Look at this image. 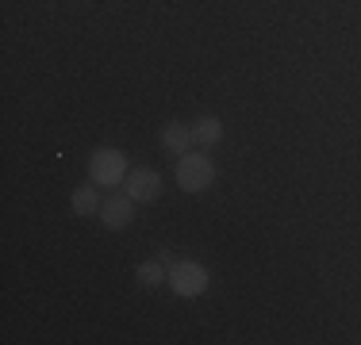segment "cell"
I'll return each instance as SVG.
<instances>
[{"mask_svg":"<svg viewBox=\"0 0 361 345\" xmlns=\"http://www.w3.org/2000/svg\"><path fill=\"white\" fill-rule=\"evenodd\" d=\"M216 180V165L208 153H180L177 158V184L185 192H204Z\"/></svg>","mask_w":361,"mask_h":345,"instance_id":"1","label":"cell"},{"mask_svg":"<svg viewBox=\"0 0 361 345\" xmlns=\"http://www.w3.org/2000/svg\"><path fill=\"white\" fill-rule=\"evenodd\" d=\"M127 158L119 150H111V146H100L97 153L89 158V177H92V184H104V188H116V184H123L127 180Z\"/></svg>","mask_w":361,"mask_h":345,"instance_id":"2","label":"cell"},{"mask_svg":"<svg viewBox=\"0 0 361 345\" xmlns=\"http://www.w3.org/2000/svg\"><path fill=\"white\" fill-rule=\"evenodd\" d=\"M169 284H173L177 296L185 299H196L208 291V269L200 261H173L169 265Z\"/></svg>","mask_w":361,"mask_h":345,"instance_id":"3","label":"cell"},{"mask_svg":"<svg viewBox=\"0 0 361 345\" xmlns=\"http://www.w3.org/2000/svg\"><path fill=\"white\" fill-rule=\"evenodd\" d=\"M123 184H127V196H131L135 203H150L161 196V177L154 169H131Z\"/></svg>","mask_w":361,"mask_h":345,"instance_id":"4","label":"cell"},{"mask_svg":"<svg viewBox=\"0 0 361 345\" xmlns=\"http://www.w3.org/2000/svg\"><path fill=\"white\" fill-rule=\"evenodd\" d=\"M100 219H104V227L108 230H123L127 222L135 219V200L131 196H111V200H104L100 203Z\"/></svg>","mask_w":361,"mask_h":345,"instance_id":"5","label":"cell"},{"mask_svg":"<svg viewBox=\"0 0 361 345\" xmlns=\"http://www.w3.org/2000/svg\"><path fill=\"white\" fill-rule=\"evenodd\" d=\"M161 146H166L169 153H188V146H192V127L169 123L166 131H161Z\"/></svg>","mask_w":361,"mask_h":345,"instance_id":"6","label":"cell"},{"mask_svg":"<svg viewBox=\"0 0 361 345\" xmlns=\"http://www.w3.org/2000/svg\"><path fill=\"white\" fill-rule=\"evenodd\" d=\"M219 138H223V127H219V119H216V115L196 119V127H192V142H196V146H208V150H212V146H216Z\"/></svg>","mask_w":361,"mask_h":345,"instance_id":"7","label":"cell"},{"mask_svg":"<svg viewBox=\"0 0 361 345\" xmlns=\"http://www.w3.org/2000/svg\"><path fill=\"white\" fill-rule=\"evenodd\" d=\"M70 203H73V215H92V211H100V200H97V192H92V188H77V192L70 196Z\"/></svg>","mask_w":361,"mask_h":345,"instance_id":"8","label":"cell"},{"mask_svg":"<svg viewBox=\"0 0 361 345\" xmlns=\"http://www.w3.org/2000/svg\"><path fill=\"white\" fill-rule=\"evenodd\" d=\"M139 280L146 284V288H154V284L169 280V269H166L161 261H142V265H139Z\"/></svg>","mask_w":361,"mask_h":345,"instance_id":"9","label":"cell"}]
</instances>
